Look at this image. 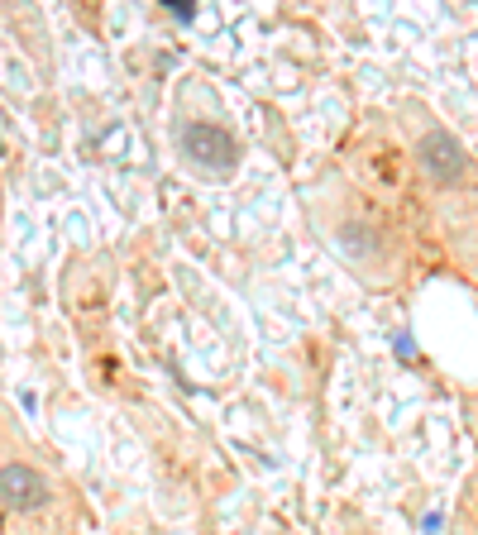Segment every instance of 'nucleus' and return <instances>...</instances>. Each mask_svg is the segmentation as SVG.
I'll return each instance as SVG.
<instances>
[{
	"label": "nucleus",
	"instance_id": "nucleus-2",
	"mask_svg": "<svg viewBox=\"0 0 478 535\" xmlns=\"http://www.w3.org/2000/svg\"><path fill=\"white\" fill-rule=\"evenodd\" d=\"M416 158H421V168H426L435 187H459L464 172H469V158L459 149V139L445 134V129H426L421 144H416Z\"/></svg>",
	"mask_w": 478,
	"mask_h": 535
},
{
	"label": "nucleus",
	"instance_id": "nucleus-3",
	"mask_svg": "<svg viewBox=\"0 0 478 535\" xmlns=\"http://www.w3.org/2000/svg\"><path fill=\"white\" fill-rule=\"evenodd\" d=\"M0 502L10 512H39L53 502V488L34 464H0Z\"/></svg>",
	"mask_w": 478,
	"mask_h": 535
},
{
	"label": "nucleus",
	"instance_id": "nucleus-1",
	"mask_svg": "<svg viewBox=\"0 0 478 535\" xmlns=\"http://www.w3.org/2000/svg\"><path fill=\"white\" fill-rule=\"evenodd\" d=\"M177 149H182V158L192 168L216 172V177H225L239 163V144L220 125H211V120H182L177 125Z\"/></svg>",
	"mask_w": 478,
	"mask_h": 535
}]
</instances>
